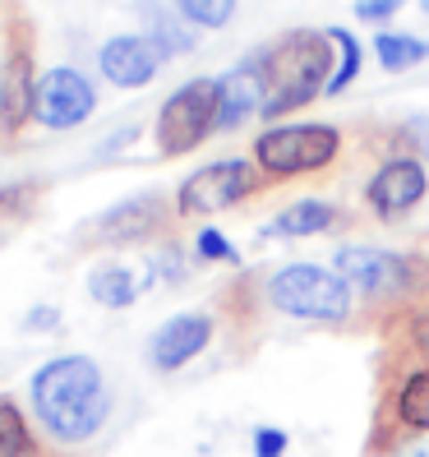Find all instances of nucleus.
Listing matches in <instances>:
<instances>
[{
    "mask_svg": "<svg viewBox=\"0 0 429 457\" xmlns=\"http://www.w3.org/2000/svg\"><path fill=\"white\" fill-rule=\"evenodd\" d=\"M374 51H379V65L384 70H411L420 61H429V42L425 37H411V33H392V29H379L374 33Z\"/></svg>",
    "mask_w": 429,
    "mask_h": 457,
    "instance_id": "obj_16",
    "label": "nucleus"
},
{
    "mask_svg": "<svg viewBox=\"0 0 429 457\" xmlns=\"http://www.w3.org/2000/svg\"><path fill=\"white\" fill-rule=\"evenodd\" d=\"M33 88H37V79L29 74V56L10 51L5 74H0V125L5 129H19L33 116Z\"/></svg>",
    "mask_w": 429,
    "mask_h": 457,
    "instance_id": "obj_13",
    "label": "nucleus"
},
{
    "mask_svg": "<svg viewBox=\"0 0 429 457\" xmlns=\"http://www.w3.org/2000/svg\"><path fill=\"white\" fill-rule=\"evenodd\" d=\"M144 19L153 23V42L162 46L167 56H171V51H190V46H194V37L185 33L180 23H176V19H171L167 10H162V5H144Z\"/></svg>",
    "mask_w": 429,
    "mask_h": 457,
    "instance_id": "obj_21",
    "label": "nucleus"
},
{
    "mask_svg": "<svg viewBox=\"0 0 429 457\" xmlns=\"http://www.w3.org/2000/svg\"><path fill=\"white\" fill-rule=\"evenodd\" d=\"M333 37L324 33H305V29H291L286 37H277L273 46H263L254 65L263 79V112L259 116H286L296 106H309L318 93H328L337 61H333Z\"/></svg>",
    "mask_w": 429,
    "mask_h": 457,
    "instance_id": "obj_2",
    "label": "nucleus"
},
{
    "mask_svg": "<svg viewBox=\"0 0 429 457\" xmlns=\"http://www.w3.org/2000/svg\"><path fill=\"white\" fill-rule=\"evenodd\" d=\"M342 148V134L333 125H273L254 139V162L268 176H301L328 167Z\"/></svg>",
    "mask_w": 429,
    "mask_h": 457,
    "instance_id": "obj_5",
    "label": "nucleus"
},
{
    "mask_svg": "<svg viewBox=\"0 0 429 457\" xmlns=\"http://www.w3.org/2000/svg\"><path fill=\"white\" fill-rule=\"evenodd\" d=\"M162 61H167V51L144 33H120L97 51V70L116 88H148L157 70H162Z\"/></svg>",
    "mask_w": 429,
    "mask_h": 457,
    "instance_id": "obj_9",
    "label": "nucleus"
},
{
    "mask_svg": "<svg viewBox=\"0 0 429 457\" xmlns=\"http://www.w3.org/2000/svg\"><path fill=\"white\" fill-rule=\"evenodd\" d=\"M328 37L337 42V74H333V84H328V93L337 97V93L351 88L356 74H360V42H356V33H346V29H328Z\"/></svg>",
    "mask_w": 429,
    "mask_h": 457,
    "instance_id": "obj_19",
    "label": "nucleus"
},
{
    "mask_svg": "<svg viewBox=\"0 0 429 457\" xmlns=\"http://www.w3.org/2000/svg\"><path fill=\"white\" fill-rule=\"evenodd\" d=\"M218 116H222V79H190L180 84L162 112H157V148L167 157H180L190 153L194 144H203L212 129H218Z\"/></svg>",
    "mask_w": 429,
    "mask_h": 457,
    "instance_id": "obj_4",
    "label": "nucleus"
},
{
    "mask_svg": "<svg viewBox=\"0 0 429 457\" xmlns=\"http://www.w3.org/2000/svg\"><path fill=\"white\" fill-rule=\"evenodd\" d=\"M333 268L365 295H397L411 287V263L392 254V250H374V245H342L333 254Z\"/></svg>",
    "mask_w": 429,
    "mask_h": 457,
    "instance_id": "obj_8",
    "label": "nucleus"
},
{
    "mask_svg": "<svg viewBox=\"0 0 429 457\" xmlns=\"http://www.w3.org/2000/svg\"><path fill=\"white\" fill-rule=\"evenodd\" d=\"M176 10L194 29H227L235 19V0H176Z\"/></svg>",
    "mask_w": 429,
    "mask_h": 457,
    "instance_id": "obj_20",
    "label": "nucleus"
},
{
    "mask_svg": "<svg viewBox=\"0 0 429 457\" xmlns=\"http://www.w3.org/2000/svg\"><path fill=\"white\" fill-rule=\"evenodd\" d=\"M397 416L411 429H429V370H416L397 393Z\"/></svg>",
    "mask_w": 429,
    "mask_h": 457,
    "instance_id": "obj_17",
    "label": "nucleus"
},
{
    "mask_svg": "<svg viewBox=\"0 0 429 457\" xmlns=\"http://www.w3.org/2000/svg\"><path fill=\"white\" fill-rule=\"evenodd\" d=\"M33 407L56 439L84 444L111 411V393L93 356H56L33 374Z\"/></svg>",
    "mask_w": 429,
    "mask_h": 457,
    "instance_id": "obj_1",
    "label": "nucleus"
},
{
    "mask_svg": "<svg viewBox=\"0 0 429 457\" xmlns=\"http://www.w3.org/2000/svg\"><path fill=\"white\" fill-rule=\"evenodd\" d=\"M268 301L291 319H314V324H342L351 314V282L337 268L318 263H286L268 282Z\"/></svg>",
    "mask_w": 429,
    "mask_h": 457,
    "instance_id": "obj_3",
    "label": "nucleus"
},
{
    "mask_svg": "<svg viewBox=\"0 0 429 457\" xmlns=\"http://www.w3.org/2000/svg\"><path fill=\"white\" fill-rule=\"evenodd\" d=\"M208 342H212V319L208 314H194V310L176 314L153 333V365L157 370H180V365H190Z\"/></svg>",
    "mask_w": 429,
    "mask_h": 457,
    "instance_id": "obj_12",
    "label": "nucleus"
},
{
    "mask_svg": "<svg viewBox=\"0 0 429 457\" xmlns=\"http://www.w3.org/2000/svg\"><path fill=\"white\" fill-rule=\"evenodd\" d=\"M286 453V435L282 429H254V457H282Z\"/></svg>",
    "mask_w": 429,
    "mask_h": 457,
    "instance_id": "obj_25",
    "label": "nucleus"
},
{
    "mask_svg": "<svg viewBox=\"0 0 429 457\" xmlns=\"http://www.w3.org/2000/svg\"><path fill=\"white\" fill-rule=\"evenodd\" d=\"M254 185H259V171L250 162L222 157V162H208L180 180L176 208H180V218H212V212H227L245 195H254Z\"/></svg>",
    "mask_w": 429,
    "mask_h": 457,
    "instance_id": "obj_6",
    "label": "nucleus"
},
{
    "mask_svg": "<svg viewBox=\"0 0 429 457\" xmlns=\"http://www.w3.org/2000/svg\"><path fill=\"white\" fill-rule=\"evenodd\" d=\"M97 106V93L88 84V74H78L70 65H56L37 74V88H33V116L46 125V129H74L93 116Z\"/></svg>",
    "mask_w": 429,
    "mask_h": 457,
    "instance_id": "obj_7",
    "label": "nucleus"
},
{
    "mask_svg": "<svg viewBox=\"0 0 429 457\" xmlns=\"http://www.w3.org/2000/svg\"><path fill=\"white\" fill-rule=\"evenodd\" d=\"M397 139L407 144V148H416L420 157H429V116H411L407 125L397 129Z\"/></svg>",
    "mask_w": 429,
    "mask_h": 457,
    "instance_id": "obj_23",
    "label": "nucleus"
},
{
    "mask_svg": "<svg viewBox=\"0 0 429 457\" xmlns=\"http://www.w3.org/2000/svg\"><path fill=\"white\" fill-rule=\"evenodd\" d=\"M56 319H61L56 310H33V314H29V324H56Z\"/></svg>",
    "mask_w": 429,
    "mask_h": 457,
    "instance_id": "obj_26",
    "label": "nucleus"
},
{
    "mask_svg": "<svg viewBox=\"0 0 429 457\" xmlns=\"http://www.w3.org/2000/svg\"><path fill=\"white\" fill-rule=\"evenodd\" d=\"M420 10H425V14H429V0H420Z\"/></svg>",
    "mask_w": 429,
    "mask_h": 457,
    "instance_id": "obj_28",
    "label": "nucleus"
},
{
    "mask_svg": "<svg viewBox=\"0 0 429 457\" xmlns=\"http://www.w3.org/2000/svg\"><path fill=\"white\" fill-rule=\"evenodd\" d=\"M29 448H33L29 420L10 397H0V457H29Z\"/></svg>",
    "mask_w": 429,
    "mask_h": 457,
    "instance_id": "obj_18",
    "label": "nucleus"
},
{
    "mask_svg": "<svg viewBox=\"0 0 429 457\" xmlns=\"http://www.w3.org/2000/svg\"><path fill=\"white\" fill-rule=\"evenodd\" d=\"M429 190L425 180V167L416 162V157H392V162H384L379 171H374L369 180V208L379 212V218H401V212H411Z\"/></svg>",
    "mask_w": 429,
    "mask_h": 457,
    "instance_id": "obj_10",
    "label": "nucleus"
},
{
    "mask_svg": "<svg viewBox=\"0 0 429 457\" xmlns=\"http://www.w3.org/2000/svg\"><path fill=\"white\" fill-rule=\"evenodd\" d=\"M407 0H356V19H365V23H388Z\"/></svg>",
    "mask_w": 429,
    "mask_h": 457,
    "instance_id": "obj_24",
    "label": "nucleus"
},
{
    "mask_svg": "<svg viewBox=\"0 0 429 457\" xmlns=\"http://www.w3.org/2000/svg\"><path fill=\"white\" fill-rule=\"evenodd\" d=\"M199 259H212V263H231L235 259V245L218 231V227H203L199 231Z\"/></svg>",
    "mask_w": 429,
    "mask_h": 457,
    "instance_id": "obj_22",
    "label": "nucleus"
},
{
    "mask_svg": "<svg viewBox=\"0 0 429 457\" xmlns=\"http://www.w3.org/2000/svg\"><path fill=\"white\" fill-rule=\"evenodd\" d=\"M328 227H337V208L324 204V199H301L268 222V236H318Z\"/></svg>",
    "mask_w": 429,
    "mask_h": 457,
    "instance_id": "obj_14",
    "label": "nucleus"
},
{
    "mask_svg": "<svg viewBox=\"0 0 429 457\" xmlns=\"http://www.w3.org/2000/svg\"><path fill=\"white\" fill-rule=\"evenodd\" d=\"M139 287H144V282L134 278L125 263H102V268H93V278H88L93 301H97V305H106V310H125V305H134Z\"/></svg>",
    "mask_w": 429,
    "mask_h": 457,
    "instance_id": "obj_15",
    "label": "nucleus"
},
{
    "mask_svg": "<svg viewBox=\"0 0 429 457\" xmlns=\"http://www.w3.org/2000/svg\"><path fill=\"white\" fill-rule=\"evenodd\" d=\"M401 457H429V444H420V448H407Z\"/></svg>",
    "mask_w": 429,
    "mask_h": 457,
    "instance_id": "obj_27",
    "label": "nucleus"
},
{
    "mask_svg": "<svg viewBox=\"0 0 429 457\" xmlns=\"http://www.w3.org/2000/svg\"><path fill=\"white\" fill-rule=\"evenodd\" d=\"M162 195H129L125 204H111L106 212H97V222L84 231L97 245H125V240H139L148 231L162 227Z\"/></svg>",
    "mask_w": 429,
    "mask_h": 457,
    "instance_id": "obj_11",
    "label": "nucleus"
}]
</instances>
